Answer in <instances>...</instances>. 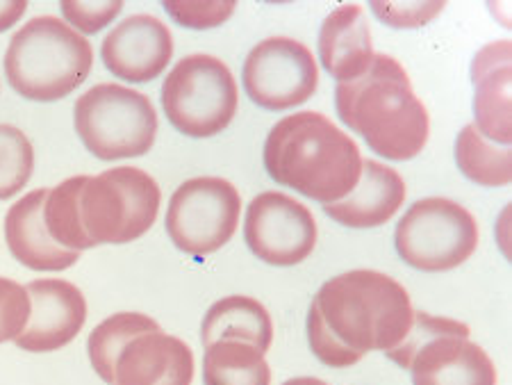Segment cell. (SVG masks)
<instances>
[{
    "instance_id": "15",
    "label": "cell",
    "mask_w": 512,
    "mask_h": 385,
    "mask_svg": "<svg viewBox=\"0 0 512 385\" xmlns=\"http://www.w3.org/2000/svg\"><path fill=\"white\" fill-rule=\"evenodd\" d=\"M112 374V385H192L194 354L162 329L139 333L121 347Z\"/></svg>"
},
{
    "instance_id": "24",
    "label": "cell",
    "mask_w": 512,
    "mask_h": 385,
    "mask_svg": "<svg viewBox=\"0 0 512 385\" xmlns=\"http://www.w3.org/2000/svg\"><path fill=\"white\" fill-rule=\"evenodd\" d=\"M82 176L66 178L64 183L55 185L48 190L46 203H44V224L48 235L60 244L62 249L69 251H87V244L82 240L80 226H78V190H80Z\"/></svg>"
},
{
    "instance_id": "11",
    "label": "cell",
    "mask_w": 512,
    "mask_h": 385,
    "mask_svg": "<svg viewBox=\"0 0 512 385\" xmlns=\"http://www.w3.org/2000/svg\"><path fill=\"white\" fill-rule=\"evenodd\" d=\"M244 89L262 110L299 108L319 87V69L308 46L289 37L264 39L244 60Z\"/></svg>"
},
{
    "instance_id": "4",
    "label": "cell",
    "mask_w": 512,
    "mask_h": 385,
    "mask_svg": "<svg viewBox=\"0 0 512 385\" xmlns=\"http://www.w3.org/2000/svg\"><path fill=\"white\" fill-rule=\"evenodd\" d=\"M94 67V48L87 37L55 16H37L10 39L5 76L28 101L53 103L85 83Z\"/></svg>"
},
{
    "instance_id": "30",
    "label": "cell",
    "mask_w": 512,
    "mask_h": 385,
    "mask_svg": "<svg viewBox=\"0 0 512 385\" xmlns=\"http://www.w3.org/2000/svg\"><path fill=\"white\" fill-rule=\"evenodd\" d=\"M28 10V3H0V32L10 30L14 23H19V19Z\"/></svg>"
},
{
    "instance_id": "3",
    "label": "cell",
    "mask_w": 512,
    "mask_h": 385,
    "mask_svg": "<svg viewBox=\"0 0 512 385\" xmlns=\"http://www.w3.org/2000/svg\"><path fill=\"white\" fill-rule=\"evenodd\" d=\"M360 146L321 112L280 119L264 142V167L278 185L317 203H337L362 176Z\"/></svg>"
},
{
    "instance_id": "23",
    "label": "cell",
    "mask_w": 512,
    "mask_h": 385,
    "mask_svg": "<svg viewBox=\"0 0 512 385\" xmlns=\"http://www.w3.org/2000/svg\"><path fill=\"white\" fill-rule=\"evenodd\" d=\"M160 324L155 319L146 317L142 313H117L107 317L89 335L87 349H89V360H92L94 372L101 376V379L112 385L114 383V358L121 351L123 344L130 338H135L139 333L158 331Z\"/></svg>"
},
{
    "instance_id": "10",
    "label": "cell",
    "mask_w": 512,
    "mask_h": 385,
    "mask_svg": "<svg viewBox=\"0 0 512 385\" xmlns=\"http://www.w3.org/2000/svg\"><path fill=\"white\" fill-rule=\"evenodd\" d=\"M242 215L237 187L217 176L187 180L167 208L169 240L187 256L203 258L233 240Z\"/></svg>"
},
{
    "instance_id": "16",
    "label": "cell",
    "mask_w": 512,
    "mask_h": 385,
    "mask_svg": "<svg viewBox=\"0 0 512 385\" xmlns=\"http://www.w3.org/2000/svg\"><path fill=\"white\" fill-rule=\"evenodd\" d=\"M48 190H35L14 203L5 217V240L12 256L32 272H64L80 258L62 249L46 231L44 203Z\"/></svg>"
},
{
    "instance_id": "22",
    "label": "cell",
    "mask_w": 512,
    "mask_h": 385,
    "mask_svg": "<svg viewBox=\"0 0 512 385\" xmlns=\"http://www.w3.org/2000/svg\"><path fill=\"white\" fill-rule=\"evenodd\" d=\"M456 162L462 174L483 187H506L512 180L510 146L494 144L467 124L456 139Z\"/></svg>"
},
{
    "instance_id": "21",
    "label": "cell",
    "mask_w": 512,
    "mask_h": 385,
    "mask_svg": "<svg viewBox=\"0 0 512 385\" xmlns=\"http://www.w3.org/2000/svg\"><path fill=\"white\" fill-rule=\"evenodd\" d=\"M267 354L242 340H217L205 347V385H271Z\"/></svg>"
},
{
    "instance_id": "1",
    "label": "cell",
    "mask_w": 512,
    "mask_h": 385,
    "mask_svg": "<svg viewBox=\"0 0 512 385\" xmlns=\"http://www.w3.org/2000/svg\"><path fill=\"white\" fill-rule=\"evenodd\" d=\"M415 308L399 281L355 269L321 285L308 313L312 354L335 370L353 367L371 351H392L406 338Z\"/></svg>"
},
{
    "instance_id": "18",
    "label": "cell",
    "mask_w": 512,
    "mask_h": 385,
    "mask_svg": "<svg viewBox=\"0 0 512 385\" xmlns=\"http://www.w3.org/2000/svg\"><path fill=\"white\" fill-rule=\"evenodd\" d=\"M406 201V183L392 167L362 162V176L351 194L324 206L326 215L346 228H376L390 221Z\"/></svg>"
},
{
    "instance_id": "13",
    "label": "cell",
    "mask_w": 512,
    "mask_h": 385,
    "mask_svg": "<svg viewBox=\"0 0 512 385\" xmlns=\"http://www.w3.org/2000/svg\"><path fill=\"white\" fill-rule=\"evenodd\" d=\"M30 319L16 338V347L32 354H48L73 342L87 319V301L80 288L62 278H39L26 285Z\"/></svg>"
},
{
    "instance_id": "8",
    "label": "cell",
    "mask_w": 512,
    "mask_h": 385,
    "mask_svg": "<svg viewBox=\"0 0 512 385\" xmlns=\"http://www.w3.org/2000/svg\"><path fill=\"white\" fill-rule=\"evenodd\" d=\"M162 108L178 133L194 139L219 135L239 108L233 71L212 55L183 57L164 78Z\"/></svg>"
},
{
    "instance_id": "20",
    "label": "cell",
    "mask_w": 512,
    "mask_h": 385,
    "mask_svg": "<svg viewBox=\"0 0 512 385\" xmlns=\"http://www.w3.org/2000/svg\"><path fill=\"white\" fill-rule=\"evenodd\" d=\"M201 338L203 347L217 340H242L267 354L274 342V322L260 301L233 294L212 303L203 319Z\"/></svg>"
},
{
    "instance_id": "7",
    "label": "cell",
    "mask_w": 512,
    "mask_h": 385,
    "mask_svg": "<svg viewBox=\"0 0 512 385\" xmlns=\"http://www.w3.org/2000/svg\"><path fill=\"white\" fill-rule=\"evenodd\" d=\"M78 137L98 160L139 158L153 149L158 112L137 89L103 83L89 89L73 110Z\"/></svg>"
},
{
    "instance_id": "12",
    "label": "cell",
    "mask_w": 512,
    "mask_h": 385,
    "mask_svg": "<svg viewBox=\"0 0 512 385\" xmlns=\"http://www.w3.org/2000/svg\"><path fill=\"white\" fill-rule=\"evenodd\" d=\"M244 237L255 258L274 267H292L315 251L317 221L292 196L262 192L246 210Z\"/></svg>"
},
{
    "instance_id": "25",
    "label": "cell",
    "mask_w": 512,
    "mask_h": 385,
    "mask_svg": "<svg viewBox=\"0 0 512 385\" xmlns=\"http://www.w3.org/2000/svg\"><path fill=\"white\" fill-rule=\"evenodd\" d=\"M35 171V149L23 130L0 124V201L19 194Z\"/></svg>"
},
{
    "instance_id": "6",
    "label": "cell",
    "mask_w": 512,
    "mask_h": 385,
    "mask_svg": "<svg viewBox=\"0 0 512 385\" xmlns=\"http://www.w3.org/2000/svg\"><path fill=\"white\" fill-rule=\"evenodd\" d=\"M387 358L412 372V385H497V367L469 340L467 324L421 310Z\"/></svg>"
},
{
    "instance_id": "28",
    "label": "cell",
    "mask_w": 512,
    "mask_h": 385,
    "mask_svg": "<svg viewBox=\"0 0 512 385\" xmlns=\"http://www.w3.org/2000/svg\"><path fill=\"white\" fill-rule=\"evenodd\" d=\"M62 16L71 23V28L85 35H96L105 26L117 19L123 10V3H62Z\"/></svg>"
},
{
    "instance_id": "14",
    "label": "cell",
    "mask_w": 512,
    "mask_h": 385,
    "mask_svg": "<svg viewBox=\"0 0 512 385\" xmlns=\"http://www.w3.org/2000/svg\"><path fill=\"white\" fill-rule=\"evenodd\" d=\"M105 69L128 83H151L162 76L173 57V37L158 16L135 14L103 39Z\"/></svg>"
},
{
    "instance_id": "17",
    "label": "cell",
    "mask_w": 512,
    "mask_h": 385,
    "mask_svg": "<svg viewBox=\"0 0 512 385\" xmlns=\"http://www.w3.org/2000/svg\"><path fill=\"white\" fill-rule=\"evenodd\" d=\"M510 42L483 46L472 62V80L476 87L474 112L476 128L494 144L510 146Z\"/></svg>"
},
{
    "instance_id": "27",
    "label": "cell",
    "mask_w": 512,
    "mask_h": 385,
    "mask_svg": "<svg viewBox=\"0 0 512 385\" xmlns=\"http://www.w3.org/2000/svg\"><path fill=\"white\" fill-rule=\"evenodd\" d=\"M30 310L32 303L26 285L0 276V344L19 338L28 326Z\"/></svg>"
},
{
    "instance_id": "29",
    "label": "cell",
    "mask_w": 512,
    "mask_h": 385,
    "mask_svg": "<svg viewBox=\"0 0 512 385\" xmlns=\"http://www.w3.org/2000/svg\"><path fill=\"white\" fill-rule=\"evenodd\" d=\"M371 10L392 28H419L444 10V3H371Z\"/></svg>"
},
{
    "instance_id": "26",
    "label": "cell",
    "mask_w": 512,
    "mask_h": 385,
    "mask_svg": "<svg viewBox=\"0 0 512 385\" xmlns=\"http://www.w3.org/2000/svg\"><path fill=\"white\" fill-rule=\"evenodd\" d=\"M164 12H167L178 26L192 28V30H208L217 28L221 23H226L235 12V3H194V0H164L162 3Z\"/></svg>"
},
{
    "instance_id": "31",
    "label": "cell",
    "mask_w": 512,
    "mask_h": 385,
    "mask_svg": "<svg viewBox=\"0 0 512 385\" xmlns=\"http://www.w3.org/2000/svg\"><path fill=\"white\" fill-rule=\"evenodd\" d=\"M283 385H330V383L315 379V376H296V379H289Z\"/></svg>"
},
{
    "instance_id": "19",
    "label": "cell",
    "mask_w": 512,
    "mask_h": 385,
    "mask_svg": "<svg viewBox=\"0 0 512 385\" xmlns=\"http://www.w3.org/2000/svg\"><path fill=\"white\" fill-rule=\"evenodd\" d=\"M371 30L360 5H342L330 12L319 30V57L337 83L360 78L374 62Z\"/></svg>"
},
{
    "instance_id": "5",
    "label": "cell",
    "mask_w": 512,
    "mask_h": 385,
    "mask_svg": "<svg viewBox=\"0 0 512 385\" xmlns=\"http://www.w3.org/2000/svg\"><path fill=\"white\" fill-rule=\"evenodd\" d=\"M162 192L155 178L137 167H114L82 176L76 212L87 249L98 244H128L151 231Z\"/></svg>"
},
{
    "instance_id": "2",
    "label": "cell",
    "mask_w": 512,
    "mask_h": 385,
    "mask_svg": "<svg viewBox=\"0 0 512 385\" xmlns=\"http://www.w3.org/2000/svg\"><path fill=\"white\" fill-rule=\"evenodd\" d=\"M335 108L344 126L365 137L369 149L385 160L417 158L431 135V117L410 76L385 53H376L360 78L337 83Z\"/></svg>"
},
{
    "instance_id": "9",
    "label": "cell",
    "mask_w": 512,
    "mask_h": 385,
    "mask_svg": "<svg viewBox=\"0 0 512 385\" xmlns=\"http://www.w3.org/2000/svg\"><path fill=\"white\" fill-rule=\"evenodd\" d=\"M394 244L401 260L426 274L451 272L474 256L478 224L451 199H421L396 224Z\"/></svg>"
}]
</instances>
